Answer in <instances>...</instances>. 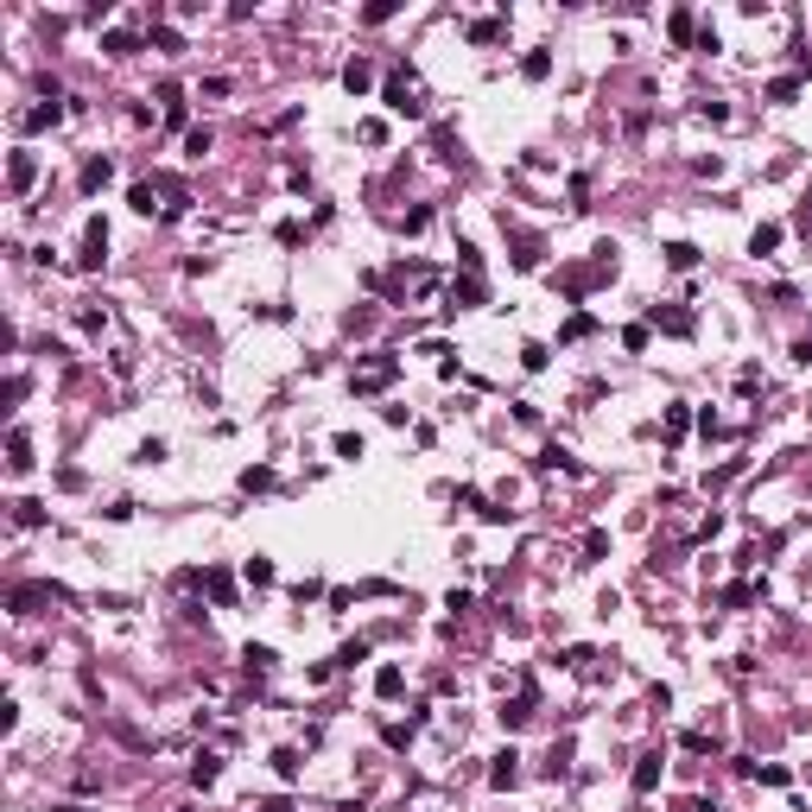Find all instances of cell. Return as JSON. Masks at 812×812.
Segmentation results:
<instances>
[{
  "mask_svg": "<svg viewBox=\"0 0 812 812\" xmlns=\"http://www.w3.org/2000/svg\"><path fill=\"white\" fill-rule=\"evenodd\" d=\"M654 780H661V755H641V768H635V793H654Z\"/></svg>",
  "mask_w": 812,
  "mask_h": 812,
  "instance_id": "5b68a950",
  "label": "cell"
},
{
  "mask_svg": "<svg viewBox=\"0 0 812 812\" xmlns=\"http://www.w3.org/2000/svg\"><path fill=\"white\" fill-rule=\"evenodd\" d=\"M217 775H222V762H217V755H197L190 780H197V787H217Z\"/></svg>",
  "mask_w": 812,
  "mask_h": 812,
  "instance_id": "ba28073f",
  "label": "cell"
},
{
  "mask_svg": "<svg viewBox=\"0 0 812 812\" xmlns=\"http://www.w3.org/2000/svg\"><path fill=\"white\" fill-rule=\"evenodd\" d=\"M7 179H13V190H33V179H38V159H33V152H13Z\"/></svg>",
  "mask_w": 812,
  "mask_h": 812,
  "instance_id": "3957f363",
  "label": "cell"
},
{
  "mask_svg": "<svg viewBox=\"0 0 812 812\" xmlns=\"http://www.w3.org/2000/svg\"><path fill=\"white\" fill-rule=\"evenodd\" d=\"M520 71H527V76H533V83H540V76L553 71V58H546V51H533V58H527V64H520Z\"/></svg>",
  "mask_w": 812,
  "mask_h": 812,
  "instance_id": "e0dca14e",
  "label": "cell"
},
{
  "mask_svg": "<svg viewBox=\"0 0 812 812\" xmlns=\"http://www.w3.org/2000/svg\"><path fill=\"white\" fill-rule=\"evenodd\" d=\"M387 381H394V362H387V356H381V362H369V369H356V387H362V394L387 387Z\"/></svg>",
  "mask_w": 812,
  "mask_h": 812,
  "instance_id": "7a4b0ae2",
  "label": "cell"
},
{
  "mask_svg": "<svg viewBox=\"0 0 812 812\" xmlns=\"http://www.w3.org/2000/svg\"><path fill=\"white\" fill-rule=\"evenodd\" d=\"M387 109L394 114H426V83L413 71H394L387 76Z\"/></svg>",
  "mask_w": 812,
  "mask_h": 812,
  "instance_id": "6da1fadb",
  "label": "cell"
},
{
  "mask_svg": "<svg viewBox=\"0 0 812 812\" xmlns=\"http://www.w3.org/2000/svg\"><path fill=\"white\" fill-rule=\"evenodd\" d=\"M666 260H673V267H692V260H699V248H692V242H673V248H666Z\"/></svg>",
  "mask_w": 812,
  "mask_h": 812,
  "instance_id": "5bb4252c",
  "label": "cell"
},
{
  "mask_svg": "<svg viewBox=\"0 0 812 812\" xmlns=\"http://www.w3.org/2000/svg\"><path fill=\"white\" fill-rule=\"evenodd\" d=\"M109 159H89V165H83V190H96V185H109Z\"/></svg>",
  "mask_w": 812,
  "mask_h": 812,
  "instance_id": "30bf717a",
  "label": "cell"
},
{
  "mask_svg": "<svg viewBox=\"0 0 812 812\" xmlns=\"http://www.w3.org/2000/svg\"><path fill=\"white\" fill-rule=\"evenodd\" d=\"M749 248H755V255H768V248H780V229H775V222H768V229H755V242H749Z\"/></svg>",
  "mask_w": 812,
  "mask_h": 812,
  "instance_id": "4fadbf2b",
  "label": "cell"
},
{
  "mask_svg": "<svg viewBox=\"0 0 812 812\" xmlns=\"http://www.w3.org/2000/svg\"><path fill=\"white\" fill-rule=\"evenodd\" d=\"M134 210H140V217H152V210H159V190H152V185H134Z\"/></svg>",
  "mask_w": 812,
  "mask_h": 812,
  "instance_id": "7c38bea8",
  "label": "cell"
},
{
  "mask_svg": "<svg viewBox=\"0 0 812 812\" xmlns=\"http://www.w3.org/2000/svg\"><path fill=\"white\" fill-rule=\"evenodd\" d=\"M7 451H13V470H33V439H26V432H13Z\"/></svg>",
  "mask_w": 812,
  "mask_h": 812,
  "instance_id": "8fae6325",
  "label": "cell"
},
{
  "mask_svg": "<svg viewBox=\"0 0 812 812\" xmlns=\"http://www.w3.org/2000/svg\"><path fill=\"white\" fill-rule=\"evenodd\" d=\"M374 692H381V699H401V666H381V673H374Z\"/></svg>",
  "mask_w": 812,
  "mask_h": 812,
  "instance_id": "52a82bcc",
  "label": "cell"
},
{
  "mask_svg": "<svg viewBox=\"0 0 812 812\" xmlns=\"http://www.w3.org/2000/svg\"><path fill=\"white\" fill-rule=\"evenodd\" d=\"M102 248H109V229H102V222H89V235H83V267H96V260H102Z\"/></svg>",
  "mask_w": 812,
  "mask_h": 812,
  "instance_id": "277c9868",
  "label": "cell"
},
{
  "mask_svg": "<svg viewBox=\"0 0 812 812\" xmlns=\"http://www.w3.org/2000/svg\"><path fill=\"white\" fill-rule=\"evenodd\" d=\"M686 426H692V413H686V406H666V439L679 444V439H686Z\"/></svg>",
  "mask_w": 812,
  "mask_h": 812,
  "instance_id": "9c48e42d",
  "label": "cell"
},
{
  "mask_svg": "<svg viewBox=\"0 0 812 812\" xmlns=\"http://www.w3.org/2000/svg\"><path fill=\"white\" fill-rule=\"evenodd\" d=\"M489 780H495V787H515V755H502V762H495V775H489Z\"/></svg>",
  "mask_w": 812,
  "mask_h": 812,
  "instance_id": "ac0fdd59",
  "label": "cell"
},
{
  "mask_svg": "<svg viewBox=\"0 0 812 812\" xmlns=\"http://www.w3.org/2000/svg\"><path fill=\"white\" fill-rule=\"evenodd\" d=\"M58 114H64V109H26V114H20V127H45V121H58Z\"/></svg>",
  "mask_w": 812,
  "mask_h": 812,
  "instance_id": "2e32d148",
  "label": "cell"
},
{
  "mask_svg": "<svg viewBox=\"0 0 812 812\" xmlns=\"http://www.w3.org/2000/svg\"><path fill=\"white\" fill-rule=\"evenodd\" d=\"M374 83V71L369 64H362V58H356V64H349V71H343V89H349V96H362V89H369Z\"/></svg>",
  "mask_w": 812,
  "mask_h": 812,
  "instance_id": "8992f818",
  "label": "cell"
},
{
  "mask_svg": "<svg viewBox=\"0 0 812 812\" xmlns=\"http://www.w3.org/2000/svg\"><path fill=\"white\" fill-rule=\"evenodd\" d=\"M242 661H248V673H267V666H273V648H248Z\"/></svg>",
  "mask_w": 812,
  "mask_h": 812,
  "instance_id": "9a60e30c",
  "label": "cell"
}]
</instances>
